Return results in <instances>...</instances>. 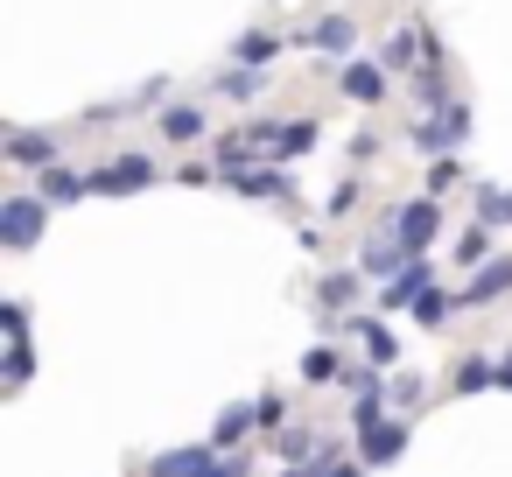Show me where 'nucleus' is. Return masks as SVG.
I'll return each mask as SVG.
<instances>
[{
    "label": "nucleus",
    "mask_w": 512,
    "mask_h": 477,
    "mask_svg": "<svg viewBox=\"0 0 512 477\" xmlns=\"http://www.w3.org/2000/svg\"><path fill=\"white\" fill-rule=\"evenodd\" d=\"M267 442H274V456H281V463H316L330 435H309V428H281V435H267Z\"/></svg>",
    "instance_id": "nucleus-16"
},
{
    "label": "nucleus",
    "mask_w": 512,
    "mask_h": 477,
    "mask_svg": "<svg viewBox=\"0 0 512 477\" xmlns=\"http://www.w3.org/2000/svg\"><path fill=\"white\" fill-rule=\"evenodd\" d=\"M43 225H50V197H43V190L0 204V246H8V253H29V246L43 239Z\"/></svg>",
    "instance_id": "nucleus-1"
},
{
    "label": "nucleus",
    "mask_w": 512,
    "mask_h": 477,
    "mask_svg": "<svg viewBox=\"0 0 512 477\" xmlns=\"http://www.w3.org/2000/svg\"><path fill=\"white\" fill-rule=\"evenodd\" d=\"M43 197H50V204H78V197H92V176H78V169L50 162V169H43Z\"/></svg>",
    "instance_id": "nucleus-14"
},
{
    "label": "nucleus",
    "mask_w": 512,
    "mask_h": 477,
    "mask_svg": "<svg viewBox=\"0 0 512 477\" xmlns=\"http://www.w3.org/2000/svg\"><path fill=\"white\" fill-rule=\"evenodd\" d=\"M484 253H491V225L477 218V225L456 239V267H484Z\"/></svg>",
    "instance_id": "nucleus-26"
},
{
    "label": "nucleus",
    "mask_w": 512,
    "mask_h": 477,
    "mask_svg": "<svg viewBox=\"0 0 512 477\" xmlns=\"http://www.w3.org/2000/svg\"><path fill=\"white\" fill-rule=\"evenodd\" d=\"M351 295H358V274H323V288H316V302H323V309H344Z\"/></svg>",
    "instance_id": "nucleus-28"
},
{
    "label": "nucleus",
    "mask_w": 512,
    "mask_h": 477,
    "mask_svg": "<svg viewBox=\"0 0 512 477\" xmlns=\"http://www.w3.org/2000/svg\"><path fill=\"white\" fill-rule=\"evenodd\" d=\"M498 295H512V260H484V267H470V281L456 288V302H463V309L498 302Z\"/></svg>",
    "instance_id": "nucleus-7"
},
{
    "label": "nucleus",
    "mask_w": 512,
    "mask_h": 477,
    "mask_svg": "<svg viewBox=\"0 0 512 477\" xmlns=\"http://www.w3.org/2000/svg\"><path fill=\"white\" fill-rule=\"evenodd\" d=\"M211 442H190V449H162V456H148V477H204L211 470Z\"/></svg>",
    "instance_id": "nucleus-10"
},
{
    "label": "nucleus",
    "mask_w": 512,
    "mask_h": 477,
    "mask_svg": "<svg viewBox=\"0 0 512 477\" xmlns=\"http://www.w3.org/2000/svg\"><path fill=\"white\" fill-rule=\"evenodd\" d=\"M344 330H358V344H365V358H372V365H393V358H400V344H393V330H386V323H372V316H351Z\"/></svg>",
    "instance_id": "nucleus-15"
},
{
    "label": "nucleus",
    "mask_w": 512,
    "mask_h": 477,
    "mask_svg": "<svg viewBox=\"0 0 512 477\" xmlns=\"http://www.w3.org/2000/svg\"><path fill=\"white\" fill-rule=\"evenodd\" d=\"M225 183H232V190H246V197H281V204L295 197V183H288V176H274V169H239V176H225Z\"/></svg>",
    "instance_id": "nucleus-18"
},
{
    "label": "nucleus",
    "mask_w": 512,
    "mask_h": 477,
    "mask_svg": "<svg viewBox=\"0 0 512 477\" xmlns=\"http://www.w3.org/2000/svg\"><path fill=\"white\" fill-rule=\"evenodd\" d=\"M309 50H323V57H351V43H358V29H351V15H323L309 36H302Z\"/></svg>",
    "instance_id": "nucleus-12"
},
{
    "label": "nucleus",
    "mask_w": 512,
    "mask_h": 477,
    "mask_svg": "<svg viewBox=\"0 0 512 477\" xmlns=\"http://www.w3.org/2000/svg\"><path fill=\"white\" fill-rule=\"evenodd\" d=\"M253 407H260V435H281V428H288V400H281L274 386H267V393H260Z\"/></svg>",
    "instance_id": "nucleus-29"
},
{
    "label": "nucleus",
    "mask_w": 512,
    "mask_h": 477,
    "mask_svg": "<svg viewBox=\"0 0 512 477\" xmlns=\"http://www.w3.org/2000/svg\"><path fill=\"white\" fill-rule=\"evenodd\" d=\"M8 162H15V169H50V162H57V141H50V134H15V141H8Z\"/></svg>",
    "instance_id": "nucleus-17"
},
{
    "label": "nucleus",
    "mask_w": 512,
    "mask_h": 477,
    "mask_svg": "<svg viewBox=\"0 0 512 477\" xmlns=\"http://www.w3.org/2000/svg\"><path fill=\"white\" fill-rule=\"evenodd\" d=\"M218 92H225V99H239V106H246V99H260V71H253V64H232V71H225V78H218Z\"/></svg>",
    "instance_id": "nucleus-25"
},
{
    "label": "nucleus",
    "mask_w": 512,
    "mask_h": 477,
    "mask_svg": "<svg viewBox=\"0 0 512 477\" xmlns=\"http://www.w3.org/2000/svg\"><path fill=\"white\" fill-rule=\"evenodd\" d=\"M477 218L498 232V225H512V190H498V183H477Z\"/></svg>",
    "instance_id": "nucleus-23"
},
{
    "label": "nucleus",
    "mask_w": 512,
    "mask_h": 477,
    "mask_svg": "<svg viewBox=\"0 0 512 477\" xmlns=\"http://www.w3.org/2000/svg\"><path fill=\"white\" fill-rule=\"evenodd\" d=\"M29 372H36V351H29V344H8V358H0V379H8V386H29Z\"/></svg>",
    "instance_id": "nucleus-27"
},
{
    "label": "nucleus",
    "mask_w": 512,
    "mask_h": 477,
    "mask_svg": "<svg viewBox=\"0 0 512 477\" xmlns=\"http://www.w3.org/2000/svg\"><path fill=\"white\" fill-rule=\"evenodd\" d=\"M491 386H498V365L491 358H463L449 372V393H491Z\"/></svg>",
    "instance_id": "nucleus-19"
},
{
    "label": "nucleus",
    "mask_w": 512,
    "mask_h": 477,
    "mask_svg": "<svg viewBox=\"0 0 512 477\" xmlns=\"http://www.w3.org/2000/svg\"><path fill=\"white\" fill-rule=\"evenodd\" d=\"M498 393H512V351L498 358Z\"/></svg>",
    "instance_id": "nucleus-33"
},
{
    "label": "nucleus",
    "mask_w": 512,
    "mask_h": 477,
    "mask_svg": "<svg viewBox=\"0 0 512 477\" xmlns=\"http://www.w3.org/2000/svg\"><path fill=\"white\" fill-rule=\"evenodd\" d=\"M281 477H316V463H281Z\"/></svg>",
    "instance_id": "nucleus-34"
},
{
    "label": "nucleus",
    "mask_w": 512,
    "mask_h": 477,
    "mask_svg": "<svg viewBox=\"0 0 512 477\" xmlns=\"http://www.w3.org/2000/svg\"><path fill=\"white\" fill-rule=\"evenodd\" d=\"M407 442H414V428H407L400 414H386V421L358 428V456H365V470H386V463H400V456H407Z\"/></svg>",
    "instance_id": "nucleus-3"
},
{
    "label": "nucleus",
    "mask_w": 512,
    "mask_h": 477,
    "mask_svg": "<svg viewBox=\"0 0 512 477\" xmlns=\"http://www.w3.org/2000/svg\"><path fill=\"white\" fill-rule=\"evenodd\" d=\"M463 134H470V113H463V106H449V113H428V120L414 127V148L435 162V155H456V148H463Z\"/></svg>",
    "instance_id": "nucleus-5"
},
{
    "label": "nucleus",
    "mask_w": 512,
    "mask_h": 477,
    "mask_svg": "<svg viewBox=\"0 0 512 477\" xmlns=\"http://www.w3.org/2000/svg\"><path fill=\"white\" fill-rule=\"evenodd\" d=\"M309 148H316V120H288V127H281V141H274V155H281V162H295V155H309Z\"/></svg>",
    "instance_id": "nucleus-24"
},
{
    "label": "nucleus",
    "mask_w": 512,
    "mask_h": 477,
    "mask_svg": "<svg viewBox=\"0 0 512 477\" xmlns=\"http://www.w3.org/2000/svg\"><path fill=\"white\" fill-rule=\"evenodd\" d=\"M400 267H407V253H400V239H393V232H379V239H365V253H358V274H372V281L386 288V281H393Z\"/></svg>",
    "instance_id": "nucleus-11"
},
{
    "label": "nucleus",
    "mask_w": 512,
    "mask_h": 477,
    "mask_svg": "<svg viewBox=\"0 0 512 477\" xmlns=\"http://www.w3.org/2000/svg\"><path fill=\"white\" fill-rule=\"evenodd\" d=\"M414 57H428V29H393V36L379 43V64H386V71H407Z\"/></svg>",
    "instance_id": "nucleus-13"
},
{
    "label": "nucleus",
    "mask_w": 512,
    "mask_h": 477,
    "mask_svg": "<svg viewBox=\"0 0 512 477\" xmlns=\"http://www.w3.org/2000/svg\"><path fill=\"white\" fill-rule=\"evenodd\" d=\"M281 43H288V36H267V29H253V36H239V50H232V57H239V64H253V71H267V64L281 57Z\"/></svg>",
    "instance_id": "nucleus-20"
},
{
    "label": "nucleus",
    "mask_w": 512,
    "mask_h": 477,
    "mask_svg": "<svg viewBox=\"0 0 512 477\" xmlns=\"http://www.w3.org/2000/svg\"><path fill=\"white\" fill-rule=\"evenodd\" d=\"M246 435H260V407H253V400H232V407L211 421V449H246Z\"/></svg>",
    "instance_id": "nucleus-9"
},
{
    "label": "nucleus",
    "mask_w": 512,
    "mask_h": 477,
    "mask_svg": "<svg viewBox=\"0 0 512 477\" xmlns=\"http://www.w3.org/2000/svg\"><path fill=\"white\" fill-rule=\"evenodd\" d=\"M428 288H435V267H428V253H407V267H400V274L379 288V309H386V316H400V309H414Z\"/></svg>",
    "instance_id": "nucleus-4"
},
{
    "label": "nucleus",
    "mask_w": 512,
    "mask_h": 477,
    "mask_svg": "<svg viewBox=\"0 0 512 477\" xmlns=\"http://www.w3.org/2000/svg\"><path fill=\"white\" fill-rule=\"evenodd\" d=\"M386 78H393L386 64H344V71H337V92H344L351 106H379V99H386Z\"/></svg>",
    "instance_id": "nucleus-8"
},
{
    "label": "nucleus",
    "mask_w": 512,
    "mask_h": 477,
    "mask_svg": "<svg viewBox=\"0 0 512 477\" xmlns=\"http://www.w3.org/2000/svg\"><path fill=\"white\" fill-rule=\"evenodd\" d=\"M148 183H155V162H148V155H120V162L92 169V197H134V190H148Z\"/></svg>",
    "instance_id": "nucleus-6"
},
{
    "label": "nucleus",
    "mask_w": 512,
    "mask_h": 477,
    "mask_svg": "<svg viewBox=\"0 0 512 477\" xmlns=\"http://www.w3.org/2000/svg\"><path fill=\"white\" fill-rule=\"evenodd\" d=\"M204 477H253V463H246V449H218Z\"/></svg>",
    "instance_id": "nucleus-31"
},
{
    "label": "nucleus",
    "mask_w": 512,
    "mask_h": 477,
    "mask_svg": "<svg viewBox=\"0 0 512 477\" xmlns=\"http://www.w3.org/2000/svg\"><path fill=\"white\" fill-rule=\"evenodd\" d=\"M197 134H204V113H197V106H169V113H162V141H169V148H183V141H197Z\"/></svg>",
    "instance_id": "nucleus-21"
},
{
    "label": "nucleus",
    "mask_w": 512,
    "mask_h": 477,
    "mask_svg": "<svg viewBox=\"0 0 512 477\" xmlns=\"http://www.w3.org/2000/svg\"><path fill=\"white\" fill-rule=\"evenodd\" d=\"M456 183H463L456 155H435V162H428V197H442V190H456Z\"/></svg>",
    "instance_id": "nucleus-30"
},
{
    "label": "nucleus",
    "mask_w": 512,
    "mask_h": 477,
    "mask_svg": "<svg viewBox=\"0 0 512 477\" xmlns=\"http://www.w3.org/2000/svg\"><path fill=\"white\" fill-rule=\"evenodd\" d=\"M302 379H309V386H330V379H344V358H337L330 344H309V358H302Z\"/></svg>",
    "instance_id": "nucleus-22"
},
{
    "label": "nucleus",
    "mask_w": 512,
    "mask_h": 477,
    "mask_svg": "<svg viewBox=\"0 0 512 477\" xmlns=\"http://www.w3.org/2000/svg\"><path fill=\"white\" fill-rule=\"evenodd\" d=\"M0 330H8V344H29V309L22 302H0Z\"/></svg>",
    "instance_id": "nucleus-32"
},
{
    "label": "nucleus",
    "mask_w": 512,
    "mask_h": 477,
    "mask_svg": "<svg viewBox=\"0 0 512 477\" xmlns=\"http://www.w3.org/2000/svg\"><path fill=\"white\" fill-rule=\"evenodd\" d=\"M386 232L400 239V253H428V239L442 232V204H435V197H414V204H400V211L386 218Z\"/></svg>",
    "instance_id": "nucleus-2"
}]
</instances>
